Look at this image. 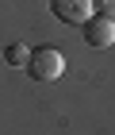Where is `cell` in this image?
I'll list each match as a JSON object with an SVG mask.
<instances>
[{
  "label": "cell",
  "mask_w": 115,
  "mask_h": 135,
  "mask_svg": "<svg viewBox=\"0 0 115 135\" xmlns=\"http://www.w3.org/2000/svg\"><path fill=\"white\" fill-rule=\"evenodd\" d=\"M96 16H107V20H115V0H92Z\"/></svg>",
  "instance_id": "5"
},
{
  "label": "cell",
  "mask_w": 115,
  "mask_h": 135,
  "mask_svg": "<svg viewBox=\"0 0 115 135\" xmlns=\"http://www.w3.org/2000/svg\"><path fill=\"white\" fill-rule=\"evenodd\" d=\"M62 70H65V58H62L58 46H39L27 58V73H31L35 81H58Z\"/></svg>",
  "instance_id": "1"
},
{
  "label": "cell",
  "mask_w": 115,
  "mask_h": 135,
  "mask_svg": "<svg viewBox=\"0 0 115 135\" xmlns=\"http://www.w3.org/2000/svg\"><path fill=\"white\" fill-rule=\"evenodd\" d=\"M84 39H88V46H111L115 42V20H107V16H92V20L84 23Z\"/></svg>",
  "instance_id": "3"
},
{
  "label": "cell",
  "mask_w": 115,
  "mask_h": 135,
  "mask_svg": "<svg viewBox=\"0 0 115 135\" xmlns=\"http://www.w3.org/2000/svg\"><path fill=\"white\" fill-rule=\"evenodd\" d=\"M27 58H31V50H27L23 42H12L8 50H4V62L8 66H27Z\"/></svg>",
  "instance_id": "4"
},
{
  "label": "cell",
  "mask_w": 115,
  "mask_h": 135,
  "mask_svg": "<svg viewBox=\"0 0 115 135\" xmlns=\"http://www.w3.org/2000/svg\"><path fill=\"white\" fill-rule=\"evenodd\" d=\"M50 12L58 16L62 23H73V27H84L92 20V0H50Z\"/></svg>",
  "instance_id": "2"
}]
</instances>
